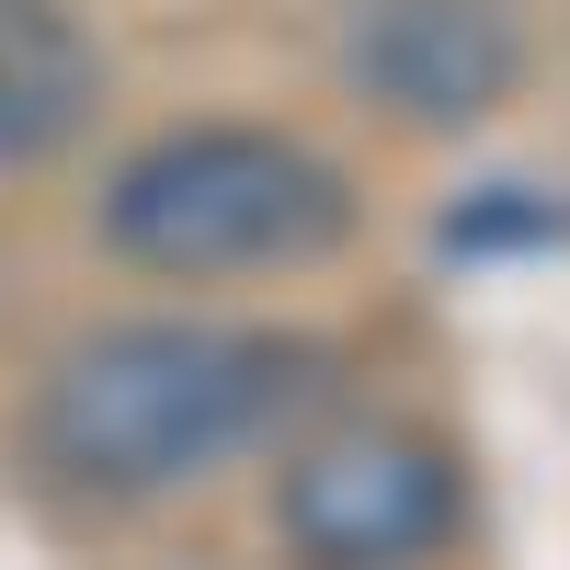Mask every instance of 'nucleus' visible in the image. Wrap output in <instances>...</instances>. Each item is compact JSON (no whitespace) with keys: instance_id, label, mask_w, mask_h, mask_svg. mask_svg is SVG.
Listing matches in <instances>:
<instances>
[{"instance_id":"3","label":"nucleus","mask_w":570,"mask_h":570,"mask_svg":"<svg viewBox=\"0 0 570 570\" xmlns=\"http://www.w3.org/2000/svg\"><path fill=\"white\" fill-rule=\"evenodd\" d=\"M285 537L331 570H411L456 537V468L400 422H343L285 468Z\"/></svg>"},{"instance_id":"1","label":"nucleus","mask_w":570,"mask_h":570,"mask_svg":"<svg viewBox=\"0 0 570 570\" xmlns=\"http://www.w3.org/2000/svg\"><path fill=\"white\" fill-rule=\"evenodd\" d=\"M320 354L285 331H240V320H115L46 365V389L23 411L35 468L58 491L91 502H137V491H183L228 468L240 445H263L285 411L308 400Z\"/></svg>"},{"instance_id":"4","label":"nucleus","mask_w":570,"mask_h":570,"mask_svg":"<svg viewBox=\"0 0 570 570\" xmlns=\"http://www.w3.org/2000/svg\"><path fill=\"white\" fill-rule=\"evenodd\" d=\"M354 80L411 126H480L525 80V35L502 0H365L354 12Z\"/></svg>"},{"instance_id":"5","label":"nucleus","mask_w":570,"mask_h":570,"mask_svg":"<svg viewBox=\"0 0 570 570\" xmlns=\"http://www.w3.org/2000/svg\"><path fill=\"white\" fill-rule=\"evenodd\" d=\"M91 126V46L58 0H0V160H46Z\"/></svg>"},{"instance_id":"2","label":"nucleus","mask_w":570,"mask_h":570,"mask_svg":"<svg viewBox=\"0 0 570 570\" xmlns=\"http://www.w3.org/2000/svg\"><path fill=\"white\" fill-rule=\"evenodd\" d=\"M354 228V195L320 149L274 126H171L104 183V240L149 274L308 263Z\"/></svg>"}]
</instances>
